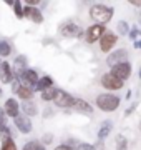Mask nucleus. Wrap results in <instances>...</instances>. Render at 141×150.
<instances>
[{
	"label": "nucleus",
	"instance_id": "obj_14",
	"mask_svg": "<svg viewBox=\"0 0 141 150\" xmlns=\"http://www.w3.org/2000/svg\"><path fill=\"white\" fill-rule=\"evenodd\" d=\"M3 110H5V115L10 118H15L20 115V103L17 102L15 98H7L5 100V105H3Z\"/></svg>",
	"mask_w": 141,
	"mask_h": 150
},
{
	"label": "nucleus",
	"instance_id": "obj_10",
	"mask_svg": "<svg viewBox=\"0 0 141 150\" xmlns=\"http://www.w3.org/2000/svg\"><path fill=\"white\" fill-rule=\"evenodd\" d=\"M12 88H13V92H15L22 100H25V102H28V100H32V98H33V90H32V88L23 87L20 82L17 80V79L12 82Z\"/></svg>",
	"mask_w": 141,
	"mask_h": 150
},
{
	"label": "nucleus",
	"instance_id": "obj_12",
	"mask_svg": "<svg viewBox=\"0 0 141 150\" xmlns=\"http://www.w3.org/2000/svg\"><path fill=\"white\" fill-rule=\"evenodd\" d=\"M121 62H128V52H126L125 48H119L116 52H111L108 55V59H106V64L110 67H114V65L121 64Z\"/></svg>",
	"mask_w": 141,
	"mask_h": 150
},
{
	"label": "nucleus",
	"instance_id": "obj_25",
	"mask_svg": "<svg viewBox=\"0 0 141 150\" xmlns=\"http://www.w3.org/2000/svg\"><path fill=\"white\" fill-rule=\"evenodd\" d=\"M116 30H118L119 35H128L130 33V25L126 20H119L118 25H116Z\"/></svg>",
	"mask_w": 141,
	"mask_h": 150
},
{
	"label": "nucleus",
	"instance_id": "obj_18",
	"mask_svg": "<svg viewBox=\"0 0 141 150\" xmlns=\"http://www.w3.org/2000/svg\"><path fill=\"white\" fill-rule=\"evenodd\" d=\"M20 108L23 110V115H27L28 118L38 113L37 105H35V102H32V100H28V102H23V105H20Z\"/></svg>",
	"mask_w": 141,
	"mask_h": 150
},
{
	"label": "nucleus",
	"instance_id": "obj_35",
	"mask_svg": "<svg viewBox=\"0 0 141 150\" xmlns=\"http://www.w3.org/2000/svg\"><path fill=\"white\" fill-rule=\"evenodd\" d=\"M140 79H141V69H140Z\"/></svg>",
	"mask_w": 141,
	"mask_h": 150
},
{
	"label": "nucleus",
	"instance_id": "obj_32",
	"mask_svg": "<svg viewBox=\"0 0 141 150\" xmlns=\"http://www.w3.org/2000/svg\"><path fill=\"white\" fill-rule=\"evenodd\" d=\"M130 5H135V7H141V0L138 2V0H131L130 2Z\"/></svg>",
	"mask_w": 141,
	"mask_h": 150
},
{
	"label": "nucleus",
	"instance_id": "obj_11",
	"mask_svg": "<svg viewBox=\"0 0 141 150\" xmlns=\"http://www.w3.org/2000/svg\"><path fill=\"white\" fill-rule=\"evenodd\" d=\"M13 123H15V127L18 129L20 134H30L33 130V123L27 115H18V117H15L13 118Z\"/></svg>",
	"mask_w": 141,
	"mask_h": 150
},
{
	"label": "nucleus",
	"instance_id": "obj_8",
	"mask_svg": "<svg viewBox=\"0 0 141 150\" xmlns=\"http://www.w3.org/2000/svg\"><path fill=\"white\" fill-rule=\"evenodd\" d=\"M60 33L66 38H78L83 35V30L80 25H76L73 22H68V23H63L61 27H60Z\"/></svg>",
	"mask_w": 141,
	"mask_h": 150
},
{
	"label": "nucleus",
	"instance_id": "obj_4",
	"mask_svg": "<svg viewBox=\"0 0 141 150\" xmlns=\"http://www.w3.org/2000/svg\"><path fill=\"white\" fill-rule=\"evenodd\" d=\"M105 33H106V27L105 25H91V27L87 28V32H85V40L87 43H95V42H100V38L103 37Z\"/></svg>",
	"mask_w": 141,
	"mask_h": 150
},
{
	"label": "nucleus",
	"instance_id": "obj_22",
	"mask_svg": "<svg viewBox=\"0 0 141 150\" xmlns=\"http://www.w3.org/2000/svg\"><path fill=\"white\" fill-rule=\"evenodd\" d=\"M22 150H47V149H45V145L40 140H30V142H27L22 147Z\"/></svg>",
	"mask_w": 141,
	"mask_h": 150
},
{
	"label": "nucleus",
	"instance_id": "obj_5",
	"mask_svg": "<svg viewBox=\"0 0 141 150\" xmlns=\"http://www.w3.org/2000/svg\"><path fill=\"white\" fill-rule=\"evenodd\" d=\"M100 83H101V87H103V88H106V90H110V92L119 90L121 87L125 85V82H121L119 79H116V77H114V75H111V74H103V75H101Z\"/></svg>",
	"mask_w": 141,
	"mask_h": 150
},
{
	"label": "nucleus",
	"instance_id": "obj_3",
	"mask_svg": "<svg viewBox=\"0 0 141 150\" xmlns=\"http://www.w3.org/2000/svg\"><path fill=\"white\" fill-rule=\"evenodd\" d=\"M17 80L20 82L23 87H28V88H32L33 92L37 90V85H38V80H40V77L35 70L32 69H25L22 74L18 75V79Z\"/></svg>",
	"mask_w": 141,
	"mask_h": 150
},
{
	"label": "nucleus",
	"instance_id": "obj_37",
	"mask_svg": "<svg viewBox=\"0 0 141 150\" xmlns=\"http://www.w3.org/2000/svg\"><path fill=\"white\" fill-rule=\"evenodd\" d=\"M140 129H141V123H140Z\"/></svg>",
	"mask_w": 141,
	"mask_h": 150
},
{
	"label": "nucleus",
	"instance_id": "obj_34",
	"mask_svg": "<svg viewBox=\"0 0 141 150\" xmlns=\"http://www.w3.org/2000/svg\"><path fill=\"white\" fill-rule=\"evenodd\" d=\"M3 95V90H2V87H0V97Z\"/></svg>",
	"mask_w": 141,
	"mask_h": 150
},
{
	"label": "nucleus",
	"instance_id": "obj_19",
	"mask_svg": "<svg viewBox=\"0 0 141 150\" xmlns=\"http://www.w3.org/2000/svg\"><path fill=\"white\" fill-rule=\"evenodd\" d=\"M53 87V79L50 77V75H45L42 77L40 80H38V85H37V90L38 92H43V90H48Z\"/></svg>",
	"mask_w": 141,
	"mask_h": 150
},
{
	"label": "nucleus",
	"instance_id": "obj_21",
	"mask_svg": "<svg viewBox=\"0 0 141 150\" xmlns=\"http://www.w3.org/2000/svg\"><path fill=\"white\" fill-rule=\"evenodd\" d=\"M57 92H58V88L52 87V88H48V90L42 92V93H40V97H42V100H43V102H53L55 97H57Z\"/></svg>",
	"mask_w": 141,
	"mask_h": 150
},
{
	"label": "nucleus",
	"instance_id": "obj_1",
	"mask_svg": "<svg viewBox=\"0 0 141 150\" xmlns=\"http://www.w3.org/2000/svg\"><path fill=\"white\" fill-rule=\"evenodd\" d=\"M113 13H114L113 7L103 5V4H95L90 8V17L96 22L98 25H106L113 18Z\"/></svg>",
	"mask_w": 141,
	"mask_h": 150
},
{
	"label": "nucleus",
	"instance_id": "obj_6",
	"mask_svg": "<svg viewBox=\"0 0 141 150\" xmlns=\"http://www.w3.org/2000/svg\"><path fill=\"white\" fill-rule=\"evenodd\" d=\"M110 74L114 75V77L119 79L121 82L128 80V79H130V75H131V64H130V62H121V64L111 67V72H110Z\"/></svg>",
	"mask_w": 141,
	"mask_h": 150
},
{
	"label": "nucleus",
	"instance_id": "obj_24",
	"mask_svg": "<svg viewBox=\"0 0 141 150\" xmlns=\"http://www.w3.org/2000/svg\"><path fill=\"white\" fill-rule=\"evenodd\" d=\"M12 54V45L7 40H0V57H8Z\"/></svg>",
	"mask_w": 141,
	"mask_h": 150
},
{
	"label": "nucleus",
	"instance_id": "obj_26",
	"mask_svg": "<svg viewBox=\"0 0 141 150\" xmlns=\"http://www.w3.org/2000/svg\"><path fill=\"white\" fill-rule=\"evenodd\" d=\"M12 7H13V12H15L17 18H23V4L22 2H20V0H15V2L12 4Z\"/></svg>",
	"mask_w": 141,
	"mask_h": 150
},
{
	"label": "nucleus",
	"instance_id": "obj_2",
	"mask_svg": "<svg viewBox=\"0 0 141 150\" xmlns=\"http://www.w3.org/2000/svg\"><path fill=\"white\" fill-rule=\"evenodd\" d=\"M119 102H121V98L114 93H100L95 100V105L101 112H114V110H118Z\"/></svg>",
	"mask_w": 141,
	"mask_h": 150
},
{
	"label": "nucleus",
	"instance_id": "obj_15",
	"mask_svg": "<svg viewBox=\"0 0 141 150\" xmlns=\"http://www.w3.org/2000/svg\"><path fill=\"white\" fill-rule=\"evenodd\" d=\"M13 77L15 75H13L12 65L8 62H2V65H0V82L2 83H12V82L15 80Z\"/></svg>",
	"mask_w": 141,
	"mask_h": 150
},
{
	"label": "nucleus",
	"instance_id": "obj_17",
	"mask_svg": "<svg viewBox=\"0 0 141 150\" xmlns=\"http://www.w3.org/2000/svg\"><path fill=\"white\" fill-rule=\"evenodd\" d=\"M13 65H15V70H17L13 75L18 77V75L22 74L25 69H28V67H27V65H28V59L25 57V55H17L15 60H13Z\"/></svg>",
	"mask_w": 141,
	"mask_h": 150
},
{
	"label": "nucleus",
	"instance_id": "obj_36",
	"mask_svg": "<svg viewBox=\"0 0 141 150\" xmlns=\"http://www.w3.org/2000/svg\"><path fill=\"white\" fill-rule=\"evenodd\" d=\"M0 65H2V60H0Z\"/></svg>",
	"mask_w": 141,
	"mask_h": 150
},
{
	"label": "nucleus",
	"instance_id": "obj_7",
	"mask_svg": "<svg viewBox=\"0 0 141 150\" xmlns=\"http://www.w3.org/2000/svg\"><path fill=\"white\" fill-rule=\"evenodd\" d=\"M73 100H75V97L70 95L68 92L61 90V88H58V92H57V97H55V105L60 108H73Z\"/></svg>",
	"mask_w": 141,
	"mask_h": 150
},
{
	"label": "nucleus",
	"instance_id": "obj_23",
	"mask_svg": "<svg viewBox=\"0 0 141 150\" xmlns=\"http://www.w3.org/2000/svg\"><path fill=\"white\" fill-rule=\"evenodd\" d=\"M114 144H116V150H128V139H126L123 134L116 135Z\"/></svg>",
	"mask_w": 141,
	"mask_h": 150
},
{
	"label": "nucleus",
	"instance_id": "obj_33",
	"mask_svg": "<svg viewBox=\"0 0 141 150\" xmlns=\"http://www.w3.org/2000/svg\"><path fill=\"white\" fill-rule=\"evenodd\" d=\"M133 45H135V48H141V38H140V40H136Z\"/></svg>",
	"mask_w": 141,
	"mask_h": 150
},
{
	"label": "nucleus",
	"instance_id": "obj_30",
	"mask_svg": "<svg viewBox=\"0 0 141 150\" xmlns=\"http://www.w3.org/2000/svg\"><path fill=\"white\" fill-rule=\"evenodd\" d=\"M53 150H75L73 147H70L68 144H61V145H58V147H55Z\"/></svg>",
	"mask_w": 141,
	"mask_h": 150
},
{
	"label": "nucleus",
	"instance_id": "obj_16",
	"mask_svg": "<svg viewBox=\"0 0 141 150\" xmlns=\"http://www.w3.org/2000/svg\"><path fill=\"white\" fill-rule=\"evenodd\" d=\"M73 110H76V112L80 113H85V115H91L93 113V105H90V103L87 102V100H83V98H76L73 100Z\"/></svg>",
	"mask_w": 141,
	"mask_h": 150
},
{
	"label": "nucleus",
	"instance_id": "obj_27",
	"mask_svg": "<svg viewBox=\"0 0 141 150\" xmlns=\"http://www.w3.org/2000/svg\"><path fill=\"white\" fill-rule=\"evenodd\" d=\"M2 150H18L15 145V140L10 139V140H5V142H2Z\"/></svg>",
	"mask_w": 141,
	"mask_h": 150
},
{
	"label": "nucleus",
	"instance_id": "obj_20",
	"mask_svg": "<svg viewBox=\"0 0 141 150\" xmlns=\"http://www.w3.org/2000/svg\"><path fill=\"white\" fill-rule=\"evenodd\" d=\"M111 129H113V123L110 122V120L101 123V127H100V130H98V140L106 139V137L110 135V132H111Z\"/></svg>",
	"mask_w": 141,
	"mask_h": 150
},
{
	"label": "nucleus",
	"instance_id": "obj_31",
	"mask_svg": "<svg viewBox=\"0 0 141 150\" xmlns=\"http://www.w3.org/2000/svg\"><path fill=\"white\" fill-rule=\"evenodd\" d=\"M78 150H95V147L90 144H80L78 145Z\"/></svg>",
	"mask_w": 141,
	"mask_h": 150
},
{
	"label": "nucleus",
	"instance_id": "obj_29",
	"mask_svg": "<svg viewBox=\"0 0 141 150\" xmlns=\"http://www.w3.org/2000/svg\"><path fill=\"white\" fill-rule=\"evenodd\" d=\"M128 35H130L131 40H135V42H136V38H138V37L141 35V28H138V27L130 28V33H128Z\"/></svg>",
	"mask_w": 141,
	"mask_h": 150
},
{
	"label": "nucleus",
	"instance_id": "obj_28",
	"mask_svg": "<svg viewBox=\"0 0 141 150\" xmlns=\"http://www.w3.org/2000/svg\"><path fill=\"white\" fill-rule=\"evenodd\" d=\"M5 127H8L7 125V115H5V110L0 108V130H3Z\"/></svg>",
	"mask_w": 141,
	"mask_h": 150
},
{
	"label": "nucleus",
	"instance_id": "obj_13",
	"mask_svg": "<svg viewBox=\"0 0 141 150\" xmlns=\"http://www.w3.org/2000/svg\"><path fill=\"white\" fill-rule=\"evenodd\" d=\"M23 17L28 18V20H32L33 23H42V22H43V13H42L40 8H37V7L25 5L23 7Z\"/></svg>",
	"mask_w": 141,
	"mask_h": 150
},
{
	"label": "nucleus",
	"instance_id": "obj_9",
	"mask_svg": "<svg viewBox=\"0 0 141 150\" xmlns=\"http://www.w3.org/2000/svg\"><path fill=\"white\" fill-rule=\"evenodd\" d=\"M116 42H118V35L113 32H110V30H106V33L100 38V50L106 54V52H110L116 45Z\"/></svg>",
	"mask_w": 141,
	"mask_h": 150
}]
</instances>
